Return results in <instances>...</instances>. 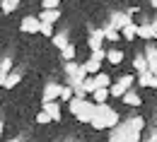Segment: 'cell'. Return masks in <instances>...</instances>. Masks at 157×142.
Here are the masks:
<instances>
[{"label": "cell", "mask_w": 157, "mask_h": 142, "mask_svg": "<svg viewBox=\"0 0 157 142\" xmlns=\"http://www.w3.org/2000/svg\"><path fill=\"white\" fill-rule=\"evenodd\" d=\"M60 89H63V84L48 82V84L44 87V96H41V104H53L56 99H60Z\"/></svg>", "instance_id": "6da1fadb"}, {"label": "cell", "mask_w": 157, "mask_h": 142, "mask_svg": "<svg viewBox=\"0 0 157 142\" xmlns=\"http://www.w3.org/2000/svg\"><path fill=\"white\" fill-rule=\"evenodd\" d=\"M128 24H133L128 12H111V27H114L116 31H123Z\"/></svg>", "instance_id": "7a4b0ae2"}, {"label": "cell", "mask_w": 157, "mask_h": 142, "mask_svg": "<svg viewBox=\"0 0 157 142\" xmlns=\"http://www.w3.org/2000/svg\"><path fill=\"white\" fill-rule=\"evenodd\" d=\"M20 29L24 34H39L41 31V20L39 17H24L20 24Z\"/></svg>", "instance_id": "3957f363"}, {"label": "cell", "mask_w": 157, "mask_h": 142, "mask_svg": "<svg viewBox=\"0 0 157 142\" xmlns=\"http://www.w3.org/2000/svg\"><path fill=\"white\" fill-rule=\"evenodd\" d=\"M94 116H97V104H94V101H87V104H85V108L80 111L78 121H80V123H90V125H92Z\"/></svg>", "instance_id": "277c9868"}, {"label": "cell", "mask_w": 157, "mask_h": 142, "mask_svg": "<svg viewBox=\"0 0 157 142\" xmlns=\"http://www.w3.org/2000/svg\"><path fill=\"white\" fill-rule=\"evenodd\" d=\"M101 41H106V34H104V29H92V34H90V48H92V53L94 51H101Z\"/></svg>", "instance_id": "5b68a950"}, {"label": "cell", "mask_w": 157, "mask_h": 142, "mask_svg": "<svg viewBox=\"0 0 157 142\" xmlns=\"http://www.w3.org/2000/svg\"><path fill=\"white\" fill-rule=\"evenodd\" d=\"M138 36L145 41H155V31H152V22H143L138 27Z\"/></svg>", "instance_id": "8992f818"}, {"label": "cell", "mask_w": 157, "mask_h": 142, "mask_svg": "<svg viewBox=\"0 0 157 142\" xmlns=\"http://www.w3.org/2000/svg\"><path fill=\"white\" fill-rule=\"evenodd\" d=\"M39 20L44 22V24H53V22L60 20V10H41Z\"/></svg>", "instance_id": "52a82bcc"}, {"label": "cell", "mask_w": 157, "mask_h": 142, "mask_svg": "<svg viewBox=\"0 0 157 142\" xmlns=\"http://www.w3.org/2000/svg\"><path fill=\"white\" fill-rule=\"evenodd\" d=\"M41 111H46V113L51 116V121H60V108H58L56 101L53 104H41Z\"/></svg>", "instance_id": "ba28073f"}, {"label": "cell", "mask_w": 157, "mask_h": 142, "mask_svg": "<svg viewBox=\"0 0 157 142\" xmlns=\"http://www.w3.org/2000/svg\"><path fill=\"white\" fill-rule=\"evenodd\" d=\"M133 67H136L140 75H145V72H150V63L145 56H136V60H133Z\"/></svg>", "instance_id": "9c48e42d"}, {"label": "cell", "mask_w": 157, "mask_h": 142, "mask_svg": "<svg viewBox=\"0 0 157 142\" xmlns=\"http://www.w3.org/2000/svg\"><path fill=\"white\" fill-rule=\"evenodd\" d=\"M145 58H147V63H150V67L157 65V46L155 43H147V46H145Z\"/></svg>", "instance_id": "30bf717a"}, {"label": "cell", "mask_w": 157, "mask_h": 142, "mask_svg": "<svg viewBox=\"0 0 157 142\" xmlns=\"http://www.w3.org/2000/svg\"><path fill=\"white\" fill-rule=\"evenodd\" d=\"M82 65H85V70H87V75H92V77H97V75H99V70H101V63L92 60V58H90V60H85Z\"/></svg>", "instance_id": "8fae6325"}, {"label": "cell", "mask_w": 157, "mask_h": 142, "mask_svg": "<svg viewBox=\"0 0 157 142\" xmlns=\"http://www.w3.org/2000/svg\"><path fill=\"white\" fill-rule=\"evenodd\" d=\"M106 60L111 63V65H121V60H123V51H118V48L106 51Z\"/></svg>", "instance_id": "7c38bea8"}, {"label": "cell", "mask_w": 157, "mask_h": 142, "mask_svg": "<svg viewBox=\"0 0 157 142\" xmlns=\"http://www.w3.org/2000/svg\"><path fill=\"white\" fill-rule=\"evenodd\" d=\"M85 104H87V99H80V96H75V99L70 101V113H73L75 118L80 116V111L85 108Z\"/></svg>", "instance_id": "4fadbf2b"}, {"label": "cell", "mask_w": 157, "mask_h": 142, "mask_svg": "<svg viewBox=\"0 0 157 142\" xmlns=\"http://www.w3.org/2000/svg\"><path fill=\"white\" fill-rule=\"evenodd\" d=\"M138 27H140V24H136V22H133V24H128V27L121 31V36H123L126 41H133L138 36Z\"/></svg>", "instance_id": "5bb4252c"}, {"label": "cell", "mask_w": 157, "mask_h": 142, "mask_svg": "<svg viewBox=\"0 0 157 142\" xmlns=\"http://www.w3.org/2000/svg\"><path fill=\"white\" fill-rule=\"evenodd\" d=\"M94 80H97V87H99V89H111V84H114V82H111V77H109L106 72H99Z\"/></svg>", "instance_id": "9a60e30c"}, {"label": "cell", "mask_w": 157, "mask_h": 142, "mask_svg": "<svg viewBox=\"0 0 157 142\" xmlns=\"http://www.w3.org/2000/svg\"><path fill=\"white\" fill-rule=\"evenodd\" d=\"M109 96H111V92H109V89H97V92L92 94V99H94V104H97V106L106 104V99H109Z\"/></svg>", "instance_id": "2e32d148"}, {"label": "cell", "mask_w": 157, "mask_h": 142, "mask_svg": "<svg viewBox=\"0 0 157 142\" xmlns=\"http://www.w3.org/2000/svg\"><path fill=\"white\" fill-rule=\"evenodd\" d=\"M128 125H131V130H136V133H143V128H145V121H143L140 116H131V118H128Z\"/></svg>", "instance_id": "e0dca14e"}, {"label": "cell", "mask_w": 157, "mask_h": 142, "mask_svg": "<svg viewBox=\"0 0 157 142\" xmlns=\"http://www.w3.org/2000/svg\"><path fill=\"white\" fill-rule=\"evenodd\" d=\"M118 125H121V123H118V113L114 111V108H109V113H106V128L114 130V128H118Z\"/></svg>", "instance_id": "ac0fdd59"}, {"label": "cell", "mask_w": 157, "mask_h": 142, "mask_svg": "<svg viewBox=\"0 0 157 142\" xmlns=\"http://www.w3.org/2000/svg\"><path fill=\"white\" fill-rule=\"evenodd\" d=\"M17 7H20V0H5V2L0 5V10H2L5 15H10V12H15Z\"/></svg>", "instance_id": "d6986e66"}, {"label": "cell", "mask_w": 157, "mask_h": 142, "mask_svg": "<svg viewBox=\"0 0 157 142\" xmlns=\"http://www.w3.org/2000/svg\"><path fill=\"white\" fill-rule=\"evenodd\" d=\"M118 84H121V87H123V89H126V92H131V87H133V82H138L136 77H133V75H123V77H118Z\"/></svg>", "instance_id": "ffe728a7"}, {"label": "cell", "mask_w": 157, "mask_h": 142, "mask_svg": "<svg viewBox=\"0 0 157 142\" xmlns=\"http://www.w3.org/2000/svg\"><path fill=\"white\" fill-rule=\"evenodd\" d=\"M123 104H128V106H140V104H143V99L138 96L136 92H128V94L123 96Z\"/></svg>", "instance_id": "44dd1931"}, {"label": "cell", "mask_w": 157, "mask_h": 142, "mask_svg": "<svg viewBox=\"0 0 157 142\" xmlns=\"http://www.w3.org/2000/svg\"><path fill=\"white\" fill-rule=\"evenodd\" d=\"M60 56H63V60H65V63H73V60H75V46L70 43L68 48H63V51H60Z\"/></svg>", "instance_id": "7402d4cb"}, {"label": "cell", "mask_w": 157, "mask_h": 142, "mask_svg": "<svg viewBox=\"0 0 157 142\" xmlns=\"http://www.w3.org/2000/svg\"><path fill=\"white\" fill-rule=\"evenodd\" d=\"M51 41H53V46H56V48H60V51L70 46V43H68V39H65V34H56V36H53Z\"/></svg>", "instance_id": "603a6c76"}, {"label": "cell", "mask_w": 157, "mask_h": 142, "mask_svg": "<svg viewBox=\"0 0 157 142\" xmlns=\"http://www.w3.org/2000/svg\"><path fill=\"white\" fill-rule=\"evenodd\" d=\"M97 89H99V87H97V80H94V77H87V80H85V94L92 96Z\"/></svg>", "instance_id": "cb8c5ba5"}, {"label": "cell", "mask_w": 157, "mask_h": 142, "mask_svg": "<svg viewBox=\"0 0 157 142\" xmlns=\"http://www.w3.org/2000/svg\"><path fill=\"white\" fill-rule=\"evenodd\" d=\"M109 92H111V96H116V99H123V96L128 94V92H126L118 82H114V84H111V89H109Z\"/></svg>", "instance_id": "d4e9b609"}, {"label": "cell", "mask_w": 157, "mask_h": 142, "mask_svg": "<svg viewBox=\"0 0 157 142\" xmlns=\"http://www.w3.org/2000/svg\"><path fill=\"white\" fill-rule=\"evenodd\" d=\"M104 34H106V41H118V39H121V31H116L111 24L104 27Z\"/></svg>", "instance_id": "484cf974"}, {"label": "cell", "mask_w": 157, "mask_h": 142, "mask_svg": "<svg viewBox=\"0 0 157 142\" xmlns=\"http://www.w3.org/2000/svg\"><path fill=\"white\" fill-rule=\"evenodd\" d=\"M60 99H63V101H73V99H75V92H73V89H70V87H68V84H63V89H60Z\"/></svg>", "instance_id": "4316f807"}, {"label": "cell", "mask_w": 157, "mask_h": 142, "mask_svg": "<svg viewBox=\"0 0 157 142\" xmlns=\"http://www.w3.org/2000/svg\"><path fill=\"white\" fill-rule=\"evenodd\" d=\"M80 65H82V63H65V75H68V77H75V75H78V70H80Z\"/></svg>", "instance_id": "83f0119b"}, {"label": "cell", "mask_w": 157, "mask_h": 142, "mask_svg": "<svg viewBox=\"0 0 157 142\" xmlns=\"http://www.w3.org/2000/svg\"><path fill=\"white\" fill-rule=\"evenodd\" d=\"M152 80H155V75H152V72H145V75L138 77V84H140V87H152Z\"/></svg>", "instance_id": "f1b7e54d"}, {"label": "cell", "mask_w": 157, "mask_h": 142, "mask_svg": "<svg viewBox=\"0 0 157 142\" xmlns=\"http://www.w3.org/2000/svg\"><path fill=\"white\" fill-rule=\"evenodd\" d=\"M0 72H2V75H7V77L12 75V60H10V58L0 60Z\"/></svg>", "instance_id": "f546056e"}, {"label": "cell", "mask_w": 157, "mask_h": 142, "mask_svg": "<svg viewBox=\"0 0 157 142\" xmlns=\"http://www.w3.org/2000/svg\"><path fill=\"white\" fill-rule=\"evenodd\" d=\"M41 10H60V0H44Z\"/></svg>", "instance_id": "4dcf8cb0"}, {"label": "cell", "mask_w": 157, "mask_h": 142, "mask_svg": "<svg viewBox=\"0 0 157 142\" xmlns=\"http://www.w3.org/2000/svg\"><path fill=\"white\" fill-rule=\"evenodd\" d=\"M20 84V72H12L10 77H7V82H5V89H12V87H17Z\"/></svg>", "instance_id": "1f68e13d"}, {"label": "cell", "mask_w": 157, "mask_h": 142, "mask_svg": "<svg viewBox=\"0 0 157 142\" xmlns=\"http://www.w3.org/2000/svg\"><path fill=\"white\" fill-rule=\"evenodd\" d=\"M39 34L48 36V39H53V36H56V34H53V24H44V22H41V31H39Z\"/></svg>", "instance_id": "d6a6232c"}, {"label": "cell", "mask_w": 157, "mask_h": 142, "mask_svg": "<svg viewBox=\"0 0 157 142\" xmlns=\"http://www.w3.org/2000/svg\"><path fill=\"white\" fill-rule=\"evenodd\" d=\"M36 123H39V125H46V123H51V116H48L46 111H39V113H36Z\"/></svg>", "instance_id": "836d02e7"}, {"label": "cell", "mask_w": 157, "mask_h": 142, "mask_svg": "<svg viewBox=\"0 0 157 142\" xmlns=\"http://www.w3.org/2000/svg\"><path fill=\"white\" fill-rule=\"evenodd\" d=\"M90 58H92V60H97V63H101V60H106V51H104V48H101V51H94Z\"/></svg>", "instance_id": "e575fe53"}, {"label": "cell", "mask_w": 157, "mask_h": 142, "mask_svg": "<svg viewBox=\"0 0 157 142\" xmlns=\"http://www.w3.org/2000/svg\"><path fill=\"white\" fill-rule=\"evenodd\" d=\"M152 31H155V41H157V20H152Z\"/></svg>", "instance_id": "d590c367"}, {"label": "cell", "mask_w": 157, "mask_h": 142, "mask_svg": "<svg viewBox=\"0 0 157 142\" xmlns=\"http://www.w3.org/2000/svg\"><path fill=\"white\" fill-rule=\"evenodd\" d=\"M150 5H152V7L157 10V0H150Z\"/></svg>", "instance_id": "8d00e7d4"}, {"label": "cell", "mask_w": 157, "mask_h": 142, "mask_svg": "<svg viewBox=\"0 0 157 142\" xmlns=\"http://www.w3.org/2000/svg\"><path fill=\"white\" fill-rule=\"evenodd\" d=\"M109 142H123V140H116V137H109Z\"/></svg>", "instance_id": "74e56055"}, {"label": "cell", "mask_w": 157, "mask_h": 142, "mask_svg": "<svg viewBox=\"0 0 157 142\" xmlns=\"http://www.w3.org/2000/svg\"><path fill=\"white\" fill-rule=\"evenodd\" d=\"M2 128H5V125H2V121H0V135H2Z\"/></svg>", "instance_id": "f35d334b"}, {"label": "cell", "mask_w": 157, "mask_h": 142, "mask_svg": "<svg viewBox=\"0 0 157 142\" xmlns=\"http://www.w3.org/2000/svg\"><path fill=\"white\" fill-rule=\"evenodd\" d=\"M147 142H157V140H155V137H150V140H147Z\"/></svg>", "instance_id": "ab89813d"}, {"label": "cell", "mask_w": 157, "mask_h": 142, "mask_svg": "<svg viewBox=\"0 0 157 142\" xmlns=\"http://www.w3.org/2000/svg\"><path fill=\"white\" fill-rule=\"evenodd\" d=\"M7 142H22V140H7Z\"/></svg>", "instance_id": "60d3db41"}, {"label": "cell", "mask_w": 157, "mask_h": 142, "mask_svg": "<svg viewBox=\"0 0 157 142\" xmlns=\"http://www.w3.org/2000/svg\"><path fill=\"white\" fill-rule=\"evenodd\" d=\"M0 5H2V2H0Z\"/></svg>", "instance_id": "b9f144b4"}]
</instances>
